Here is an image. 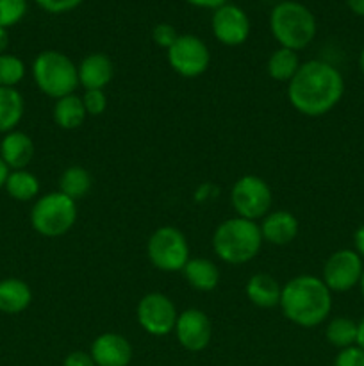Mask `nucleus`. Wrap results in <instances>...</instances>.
Segmentation results:
<instances>
[{
	"label": "nucleus",
	"mask_w": 364,
	"mask_h": 366,
	"mask_svg": "<svg viewBox=\"0 0 364 366\" xmlns=\"http://www.w3.org/2000/svg\"><path fill=\"white\" fill-rule=\"evenodd\" d=\"M89 354L96 366H128L132 360V345L118 332H103L91 343Z\"/></svg>",
	"instance_id": "obj_14"
},
{
	"label": "nucleus",
	"mask_w": 364,
	"mask_h": 366,
	"mask_svg": "<svg viewBox=\"0 0 364 366\" xmlns=\"http://www.w3.org/2000/svg\"><path fill=\"white\" fill-rule=\"evenodd\" d=\"M359 68H360V74L364 75V46L359 54Z\"/></svg>",
	"instance_id": "obj_40"
},
{
	"label": "nucleus",
	"mask_w": 364,
	"mask_h": 366,
	"mask_svg": "<svg viewBox=\"0 0 364 366\" xmlns=\"http://www.w3.org/2000/svg\"><path fill=\"white\" fill-rule=\"evenodd\" d=\"M52 114L57 127H61L63 131H75V129L81 127L86 122V118H88L84 104H82V97L75 95V93L56 100Z\"/></svg>",
	"instance_id": "obj_21"
},
{
	"label": "nucleus",
	"mask_w": 364,
	"mask_h": 366,
	"mask_svg": "<svg viewBox=\"0 0 364 366\" xmlns=\"http://www.w3.org/2000/svg\"><path fill=\"white\" fill-rule=\"evenodd\" d=\"M43 11L50 14H64L77 9L84 0H34Z\"/></svg>",
	"instance_id": "obj_31"
},
{
	"label": "nucleus",
	"mask_w": 364,
	"mask_h": 366,
	"mask_svg": "<svg viewBox=\"0 0 364 366\" xmlns=\"http://www.w3.org/2000/svg\"><path fill=\"white\" fill-rule=\"evenodd\" d=\"M278 307L291 324L302 329L318 327L330 317L332 292L321 277L296 275L282 286Z\"/></svg>",
	"instance_id": "obj_2"
},
{
	"label": "nucleus",
	"mask_w": 364,
	"mask_h": 366,
	"mask_svg": "<svg viewBox=\"0 0 364 366\" xmlns=\"http://www.w3.org/2000/svg\"><path fill=\"white\" fill-rule=\"evenodd\" d=\"M32 290L25 281L7 277L0 281V313L20 315L31 306Z\"/></svg>",
	"instance_id": "obj_19"
},
{
	"label": "nucleus",
	"mask_w": 364,
	"mask_h": 366,
	"mask_svg": "<svg viewBox=\"0 0 364 366\" xmlns=\"http://www.w3.org/2000/svg\"><path fill=\"white\" fill-rule=\"evenodd\" d=\"M259 224L241 217L221 222L213 232V250L223 263L245 264L256 259L263 247Z\"/></svg>",
	"instance_id": "obj_3"
},
{
	"label": "nucleus",
	"mask_w": 364,
	"mask_h": 366,
	"mask_svg": "<svg viewBox=\"0 0 364 366\" xmlns=\"http://www.w3.org/2000/svg\"><path fill=\"white\" fill-rule=\"evenodd\" d=\"M300 64L302 63H300L298 52L278 46V49L275 50V52H271V56L268 57L266 71L273 81L285 82V84H288V82L296 75Z\"/></svg>",
	"instance_id": "obj_24"
},
{
	"label": "nucleus",
	"mask_w": 364,
	"mask_h": 366,
	"mask_svg": "<svg viewBox=\"0 0 364 366\" xmlns=\"http://www.w3.org/2000/svg\"><path fill=\"white\" fill-rule=\"evenodd\" d=\"M79 86L84 89H106L114 77V66L103 52L88 54L77 64Z\"/></svg>",
	"instance_id": "obj_16"
},
{
	"label": "nucleus",
	"mask_w": 364,
	"mask_h": 366,
	"mask_svg": "<svg viewBox=\"0 0 364 366\" xmlns=\"http://www.w3.org/2000/svg\"><path fill=\"white\" fill-rule=\"evenodd\" d=\"M39 179L29 170H11L4 189L16 202H31L39 195Z\"/></svg>",
	"instance_id": "obj_23"
},
{
	"label": "nucleus",
	"mask_w": 364,
	"mask_h": 366,
	"mask_svg": "<svg viewBox=\"0 0 364 366\" xmlns=\"http://www.w3.org/2000/svg\"><path fill=\"white\" fill-rule=\"evenodd\" d=\"M32 79L50 99H63L79 88L77 64L59 50H43L32 61Z\"/></svg>",
	"instance_id": "obj_5"
},
{
	"label": "nucleus",
	"mask_w": 364,
	"mask_h": 366,
	"mask_svg": "<svg viewBox=\"0 0 364 366\" xmlns=\"http://www.w3.org/2000/svg\"><path fill=\"white\" fill-rule=\"evenodd\" d=\"M93 186V177L84 167H79V164H74V167H68L66 170H63L59 177V189L63 195L70 197L71 200H81L84 199L89 193Z\"/></svg>",
	"instance_id": "obj_25"
},
{
	"label": "nucleus",
	"mask_w": 364,
	"mask_h": 366,
	"mask_svg": "<svg viewBox=\"0 0 364 366\" xmlns=\"http://www.w3.org/2000/svg\"><path fill=\"white\" fill-rule=\"evenodd\" d=\"M25 113V100L16 88L0 86V134L16 131Z\"/></svg>",
	"instance_id": "obj_22"
},
{
	"label": "nucleus",
	"mask_w": 364,
	"mask_h": 366,
	"mask_svg": "<svg viewBox=\"0 0 364 366\" xmlns=\"http://www.w3.org/2000/svg\"><path fill=\"white\" fill-rule=\"evenodd\" d=\"M246 299L257 307H263V310H271V307H277L280 304V295H282V286L273 275L270 274H253L252 277L246 281L245 286Z\"/></svg>",
	"instance_id": "obj_18"
},
{
	"label": "nucleus",
	"mask_w": 364,
	"mask_h": 366,
	"mask_svg": "<svg viewBox=\"0 0 364 366\" xmlns=\"http://www.w3.org/2000/svg\"><path fill=\"white\" fill-rule=\"evenodd\" d=\"M63 366H96L93 361L91 354L82 352V350H75V352L68 354L66 360H64Z\"/></svg>",
	"instance_id": "obj_33"
},
{
	"label": "nucleus",
	"mask_w": 364,
	"mask_h": 366,
	"mask_svg": "<svg viewBox=\"0 0 364 366\" xmlns=\"http://www.w3.org/2000/svg\"><path fill=\"white\" fill-rule=\"evenodd\" d=\"M186 4L193 7H200V9H218V7L228 4V0H184Z\"/></svg>",
	"instance_id": "obj_34"
},
{
	"label": "nucleus",
	"mask_w": 364,
	"mask_h": 366,
	"mask_svg": "<svg viewBox=\"0 0 364 366\" xmlns=\"http://www.w3.org/2000/svg\"><path fill=\"white\" fill-rule=\"evenodd\" d=\"M325 338L339 350L353 347L357 342V322L346 317L332 318L325 327Z\"/></svg>",
	"instance_id": "obj_26"
},
{
	"label": "nucleus",
	"mask_w": 364,
	"mask_h": 366,
	"mask_svg": "<svg viewBox=\"0 0 364 366\" xmlns=\"http://www.w3.org/2000/svg\"><path fill=\"white\" fill-rule=\"evenodd\" d=\"M363 272V257L355 250L341 249L327 257L321 270V281L332 293H346L359 286Z\"/></svg>",
	"instance_id": "obj_11"
},
{
	"label": "nucleus",
	"mask_w": 364,
	"mask_h": 366,
	"mask_svg": "<svg viewBox=\"0 0 364 366\" xmlns=\"http://www.w3.org/2000/svg\"><path fill=\"white\" fill-rule=\"evenodd\" d=\"M345 95V79L330 63L310 59L300 64L288 82V100L296 113L309 118L330 113Z\"/></svg>",
	"instance_id": "obj_1"
},
{
	"label": "nucleus",
	"mask_w": 364,
	"mask_h": 366,
	"mask_svg": "<svg viewBox=\"0 0 364 366\" xmlns=\"http://www.w3.org/2000/svg\"><path fill=\"white\" fill-rule=\"evenodd\" d=\"M355 345L359 349L364 350V318L360 322H357V342Z\"/></svg>",
	"instance_id": "obj_38"
},
{
	"label": "nucleus",
	"mask_w": 364,
	"mask_h": 366,
	"mask_svg": "<svg viewBox=\"0 0 364 366\" xmlns=\"http://www.w3.org/2000/svg\"><path fill=\"white\" fill-rule=\"evenodd\" d=\"M334 366H364V350L357 345L339 350Z\"/></svg>",
	"instance_id": "obj_32"
},
{
	"label": "nucleus",
	"mask_w": 364,
	"mask_h": 366,
	"mask_svg": "<svg viewBox=\"0 0 364 366\" xmlns=\"http://www.w3.org/2000/svg\"><path fill=\"white\" fill-rule=\"evenodd\" d=\"M259 229L261 234H263V242L275 247H285L296 239L300 231V224L298 218L291 211L278 209L270 211L261 220Z\"/></svg>",
	"instance_id": "obj_15"
},
{
	"label": "nucleus",
	"mask_w": 364,
	"mask_h": 366,
	"mask_svg": "<svg viewBox=\"0 0 364 366\" xmlns=\"http://www.w3.org/2000/svg\"><path fill=\"white\" fill-rule=\"evenodd\" d=\"M182 274L188 285L196 292H213L220 285V268L207 257H189Z\"/></svg>",
	"instance_id": "obj_20"
},
{
	"label": "nucleus",
	"mask_w": 364,
	"mask_h": 366,
	"mask_svg": "<svg viewBox=\"0 0 364 366\" xmlns=\"http://www.w3.org/2000/svg\"><path fill=\"white\" fill-rule=\"evenodd\" d=\"M146 256L153 268L166 274H175L184 270L189 261V243L181 229L163 225L150 234Z\"/></svg>",
	"instance_id": "obj_7"
},
{
	"label": "nucleus",
	"mask_w": 364,
	"mask_h": 366,
	"mask_svg": "<svg viewBox=\"0 0 364 366\" xmlns=\"http://www.w3.org/2000/svg\"><path fill=\"white\" fill-rule=\"evenodd\" d=\"M270 31L282 49L300 52L314 41L318 24L309 7L296 0H284L271 9Z\"/></svg>",
	"instance_id": "obj_4"
},
{
	"label": "nucleus",
	"mask_w": 364,
	"mask_h": 366,
	"mask_svg": "<svg viewBox=\"0 0 364 366\" xmlns=\"http://www.w3.org/2000/svg\"><path fill=\"white\" fill-rule=\"evenodd\" d=\"M7 46H9V32H7V29L0 27V56L6 54Z\"/></svg>",
	"instance_id": "obj_37"
},
{
	"label": "nucleus",
	"mask_w": 364,
	"mask_h": 366,
	"mask_svg": "<svg viewBox=\"0 0 364 366\" xmlns=\"http://www.w3.org/2000/svg\"><path fill=\"white\" fill-rule=\"evenodd\" d=\"M211 29H213L214 38L221 45L239 46L248 39L252 24H250V18L245 9L228 2L213 11Z\"/></svg>",
	"instance_id": "obj_12"
},
{
	"label": "nucleus",
	"mask_w": 364,
	"mask_h": 366,
	"mask_svg": "<svg viewBox=\"0 0 364 366\" xmlns=\"http://www.w3.org/2000/svg\"><path fill=\"white\" fill-rule=\"evenodd\" d=\"M359 288H360V295H363V299H364V272H363V277H360Z\"/></svg>",
	"instance_id": "obj_41"
},
{
	"label": "nucleus",
	"mask_w": 364,
	"mask_h": 366,
	"mask_svg": "<svg viewBox=\"0 0 364 366\" xmlns=\"http://www.w3.org/2000/svg\"><path fill=\"white\" fill-rule=\"evenodd\" d=\"M231 204L236 217L246 220H263L271 211V188L259 175H243L232 184Z\"/></svg>",
	"instance_id": "obj_8"
},
{
	"label": "nucleus",
	"mask_w": 364,
	"mask_h": 366,
	"mask_svg": "<svg viewBox=\"0 0 364 366\" xmlns=\"http://www.w3.org/2000/svg\"><path fill=\"white\" fill-rule=\"evenodd\" d=\"M139 327L152 336H166L173 332L178 311L173 300L161 292H150L136 307Z\"/></svg>",
	"instance_id": "obj_10"
},
{
	"label": "nucleus",
	"mask_w": 364,
	"mask_h": 366,
	"mask_svg": "<svg viewBox=\"0 0 364 366\" xmlns=\"http://www.w3.org/2000/svg\"><path fill=\"white\" fill-rule=\"evenodd\" d=\"M77 222V202L61 192H52L36 199L31 209V225L45 238H61Z\"/></svg>",
	"instance_id": "obj_6"
},
{
	"label": "nucleus",
	"mask_w": 364,
	"mask_h": 366,
	"mask_svg": "<svg viewBox=\"0 0 364 366\" xmlns=\"http://www.w3.org/2000/svg\"><path fill=\"white\" fill-rule=\"evenodd\" d=\"M346 6L353 14L364 18V0H346Z\"/></svg>",
	"instance_id": "obj_36"
},
{
	"label": "nucleus",
	"mask_w": 364,
	"mask_h": 366,
	"mask_svg": "<svg viewBox=\"0 0 364 366\" xmlns=\"http://www.w3.org/2000/svg\"><path fill=\"white\" fill-rule=\"evenodd\" d=\"M27 14V0H0V27L9 29L20 24Z\"/></svg>",
	"instance_id": "obj_28"
},
{
	"label": "nucleus",
	"mask_w": 364,
	"mask_h": 366,
	"mask_svg": "<svg viewBox=\"0 0 364 366\" xmlns=\"http://www.w3.org/2000/svg\"><path fill=\"white\" fill-rule=\"evenodd\" d=\"M25 63L14 54L0 56V86L2 88H16L25 77Z\"/></svg>",
	"instance_id": "obj_27"
},
{
	"label": "nucleus",
	"mask_w": 364,
	"mask_h": 366,
	"mask_svg": "<svg viewBox=\"0 0 364 366\" xmlns=\"http://www.w3.org/2000/svg\"><path fill=\"white\" fill-rule=\"evenodd\" d=\"M178 36L181 34L177 32V29H175L171 24H166V21H161V24H157L156 27L152 29L153 43L164 50L170 49V46L177 41Z\"/></svg>",
	"instance_id": "obj_30"
},
{
	"label": "nucleus",
	"mask_w": 364,
	"mask_h": 366,
	"mask_svg": "<svg viewBox=\"0 0 364 366\" xmlns=\"http://www.w3.org/2000/svg\"><path fill=\"white\" fill-rule=\"evenodd\" d=\"M9 168H7V164L4 163L2 157H0V189L6 186V181H7V175H9Z\"/></svg>",
	"instance_id": "obj_39"
},
{
	"label": "nucleus",
	"mask_w": 364,
	"mask_h": 366,
	"mask_svg": "<svg viewBox=\"0 0 364 366\" xmlns=\"http://www.w3.org/2000/svg\"><path fill=\"white\" fill-rule=\"evenodd\" d=\"M177 342L189 352H200L207 349L213 338V324L211 318L202 310L189 307L178 313L177 324L173 329Z\"/></svg>",
	"instance_id": "obj_13"
},
{
	"label": "nucleus",
	"mask_w": 364,
	"mask_h": 366,
	"mask_svg": "<svg viewBox=\"0 0 364 366\" xmlns=\"http://www.w3.org/2000/svg\"><path fill=\"white\" fill-rule=\"evenodd\" d=\"M166 52L171 70L184 79L200 77L211 64L209 46L195 34H181Z\"/></svg>",
	"instance_id": "obj_9"
},
{
	"label": "nucleus",
	"mask_w": 364,
	"mask_h": 366,
	"mask_svg": "<svg viewBox=\"0 0 364 366\" xmlns=\"http://www.w3.org/2000/svg\"><path fill=\"white\" fill-rule=\"evenodd\" d=\"M82 104L88 117H100L107 109V95L103 89H84Z\"/></svg>",
	"instance_id": "obj_29"
},
{
	"label": "nucleus",
	"mask_w": 364,
	"mask_h": 366,
	"mask_svg": "<svg viewBox=\"0 0 364 366\" xmlns=\"http://www.w3.org/2000/svg\"><path fill=\"white\" fill-rule=\"evenodd\" d=\"M0 157L9 170H27L34 157V142L24 131H11L0 142Z\"/></svg>",
	"instance_id": "obj_17"
},
{
	"label": "nucleus",
	"mask_w": 364,
	"mask_h": 366,
	"mask_svg": "<svg viewBox=\"0 0 364 366\" xmlns=\"http://www.w3.org/2000/svg\"><path fill=\"white\" fill-rule=\"evenodd\" d=\"M353 247H355L353 250L364 259V224L360 225L355 231V234H353Z\"/></svg>",
	"instance_id": "obj_35"
}]
</instances>
